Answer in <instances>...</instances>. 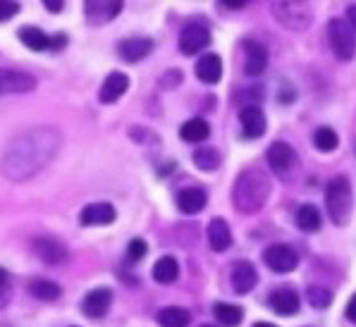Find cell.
Masks as SVG:
<instances>
[{
    "label": "cell",
    "instance_id": "1",
    "mask_svg": "<svg viewBox=\"0 0 356 327\" xmlns=\"http://www.w3.org/2000/svg\"><path fill=\"white\" fill-rule=\"evenodd\" d=\"M60 149V132L53 127H34L15 136L3 156V174L13 182L34 177L56 158Z\"/></svg>",
    "mask_w": 356,
    "mask_h": 327
},
{
    "label": "cell",
    "instance_id": "2",
    "mask_svg": "<svg viewBox=\"0 0 356 327\" xmlns=\"http://www.w3.org/2000/svg\"><path fill=\"white\" fill-rule=\"evenodd\" d=\"M270 196V179L259 167H249L234 182L232 201L239 212H259Z\"/></svg>",
    "mask_w": 356,
    "mask_h": 327
},
{
    "label": "cell",
    "instance_id": "3",
    "mask_svg": "<svg viewBox=\"0 0 356 327\" xmlns=\"http://www.w3.org/2000/svg\"><path fill=\"white\" fill-rule=\"evenodd\" d=\"M273 17L289 31H304L314 22L311 0H270Z\"/></svg>",
    "mask_w": 356,
    "mask_h": 327
},
{
    "label": "cell",
    "instance_id": "4",
    "mask_svg": "<svg viewBox=\"0 0 356 327\" xmlns=\"http://www.w3.org/2000/svg\"><path fill=\"white\" fill-rule=\"evenodd\" d=\"M325 208L335 225H344L352 215V184L347 177H332L325 187Z\"/></svg>",
    "mask_w": 356,
    "mask_h": 327
},
{
    "label": "cell",
    "instance_id": "5",
    "mask_svg": "<svg viewBox=\"0 0 356 327\" xmlns=\"http://www.w3.org/2000/svg\"><path fill=\"white\" fill-rule=\"evenodd\" d=\"M327 39H330L332 53L337 60L349 62L356 56V41H354V29L349 22L342 19H330L327 22Z\"/></svg>",
    "mask_w": 356,
    "mask_h": 327
},
{
    "label": "cell",
    "instance_id": "6",
    "mask_svg": "<svg viewBox=\"0 0 356 327\" xmlns=\"http://www.w3.org/2000/svg\"><path fill=\"white\" fill-rule=\"evenodd\" d=\"M263 260H266V265L273 272H280V275L292 272L299 265L297 251L292 246H287V244H273V246H268L263 251Z\"/></svg>",
    "mask_w": 356,
    "mask_h": 327
},
{
    "label": "cell",
    "instance_id": "7",
    "mask_svg": "<svg viewBox=\"0 0 356 327\" xmlns=\"http://www.w3.org/2000/svg\"><path fill=\"white\" fill-rule=\"evenodd\" d=\"M31 251L36 253L38 260H43L48 265H63L70 258L67 246L56 237H36L31 242Z\"/></svg>",
    "mask_w": 356,
    "mask_h": 327
},
{
    "label": "cell",
    "instance_id": "8",
    "mask_svg": "<svg viewBox=\"0 0 356 327\" xmlns=\"http://www.w3.org/2000/svg\"><path fill=\"white\" fill-rule=\"evenodd\" d=\"M208 43H211V31L201 22H191V24L182 29V34H179V51L184 56H196V53L204 51Z\"/></svg>",
    "mask_w": 356,
    "mask_h": 327
},
{
    "label": "cell",
    "instance_id": "9",
    "mask_svg": "<svg viewBox=\"0 0 356 327\" xmlns=\"http://www.w3.org/2000/svg\"><path fill=\"white\" fill-rule=\"evenodd\" d=\"M122 12V0H84L86 22L94 26L108 24Z\"/></svg>",
    "mask_w": 356,
    "mask_h": 327
},
{
    "label": "cell",
    "instance_id": "10",
    "mask_svg": "<svg viewBox=\"0 0 356 327\" xmlns=\"http://www.w3.org/2000/svg\"><path fill=\"white\" fill-rule=\"evenodd\" d=\"M266 158H268L270 170L275 174H287L294 167V162H297V153H294V149L289 144H284V141H275V144H270Z\"/></svg>",
    "mask_w": 356,
    "mask_h": 327
},
{
    "label": "cell",
    "instance_id": "11",
    "mask_svg": "<svg viewBox=\"0 0 356 327\" xmlns=\"http://www.w3.org/2000/svg\"><path fill=\"white\" fill-rule=\"evenodd\" d=\"M36 89V79L17 69H0V94H26Z\"/></svg>",
    "mask_w": 356,
    "mask_h": 327
},
{
    "label": "cell",
    "instance_id": "12",
    "mask_svg": "<svg viewBox=\"0 0 356 327\" xmlns=\"http://www.w3.org/2000/svg\"><path fill=\"white\" fill-rule=\"evenodd\" d=\"M111 303H113V292L106 287H101V289H94V292L86 294L84 301H81V310H84L89 318L98 320L111 310Z\"/></svg>",
    "mask_w": 356,
    "mask_h": 327
},
{
    "label": "cell",
    "instance_id": "13",
    "mask_svg": "<svg viewBox=\"0 0 356 327\" xmlns=\"http://www.w3.org/2000/svg\"><path fill=\"white\" fill-rule=\"evenodd\" d=\"M244 72L249 74V77H259V74L266 72L268 67V51L266 46L259 41H246L244 43Z\"/></svg>",
    "mask_w": 356,
    "mask_h": 327
},
{
    "label": "cell",
    "instance_id": "14",
    "mask_svg": "<svg viewBox=\"0 0 356 327\" xmlns=\"http://www.w3.org/2000/svg\"><path fill=\"white\" fill-rule=\"evenodd\" d=\"M268 303H270V308L275 310L277 315H294V313H299V308H301L299 294L289 287L275 289V292L268 296Z\"/></svg>",
    "mask_w": 356,
    "mask_h": 327
},
{
    "label": "cell",
    "instance_id": "15",
    "mask_svg": "<svg viewBox=\"0 0 356 327\" xmlns=\"http://www.w3.org/2000/svg\"><path fill=\"white\" fill-rule=\"evenodd\" d=\"M229 282H232V289L237 294H249L256 287V282H259V272H256V268L249 260H239V263H234Z\"/></svg>",
    "mask_w": 356,
    "mask_h": 327
},
{
    "label": "cell",
    "instance_id": "16",
    "mask_svg": "<svg viewBox=\"0 0 356 327\" xmlns=\"http://www.w3.org/2000/svg\"><path fill=\"white\" fill-rule=\"evenodd\" d=\"M239 122H242L244 136L246 139H259L266 134V115L259 106H246L239 112Z\"/></svg>",
    "mask_w": 356,
    "mask_h": 327
},
{
    "label": "cell",
    "instance_id": "17",
    "mask_svg": "<svg viewBox=\"0 0 356 327\" xmlns=\"http://www.w3.org/2000/svg\"><path fill=\"white\" fill-rule=\"evenodd\" d=\"M118 217V212L111 203H89L79 215V222L84 227H96V225H111Z\"/></svg>",
    "mask_w": 356,
    "mask_h": 327
},
{
    "label": "cell",
    "instance_id": "18",
    "mask_svg": "<svg viewBox=\"0 0 356 327\" xmlns=\"http://www.w3.org/2000/svg\"><path fill=\"white\" fill-rule=\"evenodd\" d=\"M208 244L216 253H222L232 246V232H229V225L222 217H213L208 222Z\"/></svg>",
    "mask_w": 356,
    "mask_h": 327
},
{
    "label": "cell",
    "instance_id": "19",
    "mask_svg": "<svg viewBox=\"0 0 356 327\" xmlns=\"http://www.w3.org/2000/svg\"><path fill=\"white\" fill-rule=\"evenodd\" d=\"M127 89H129V77H127V74L111 72L106 77V81H103L98 98H101V103H115V101H120V98H122V94Z\"/></svg>",
    "mask_w": 356,
    "mask_h": 327
},
{
    "label": "cell",
    "instance_id": "20",
    "mask_svg": "<svg viewBox=\"0 0 356 327\" xmlns=\"http://www.w3.org/2000/svg\"><path fill=\"white\" fill-rule=\"evenodd\" d=\"M206 201H208V194L204 192L201 187H189V189H182L177 194V208L187 215H196L206 208Z\"/></svg>",
    "mask_w": 356,
    "mask_h": 327
},
{
    "label": "cell",
    "instance_id": "21",
    "mask_svg": "<svg viewBox=\"0 0 356 327\" xmlns=\"http://www.w3.org/2000/svg\"><path fill=\"white\" fill-rule=\"evenodd\" d=\"M153 51V41L151 39H127L120 43L118 53L124 62H139Z\"/></svg>",
    "mask_w": 356,
    "mask_h": 327
},
{
    "label": "cell",
    "instance_id": "22",
    "mask_svg": "<svg viewBox=\"0 0 356 327\" xmlns=\"http://www.w3.org/2000/svg\"><path fill=\"white\" fill-rule=\"evenodd\" d=\"M196 77H199L204 84H218L222 77V62L216 53H208L196 62Z\"/></svg>",
    "mask_w": 356,
    "mask_h": 327
},
{
    "label": "cell",
    "instance_id": "23",
    "mask_svg": "<svg viewBox=\"0 0 356 327\" xmlns=\"http://www.w3.org/2000/svg\"><path fill=\"white\" fill-rule=\"evenodd\" d=\"M17 36L26 48H31V51H48L53 43L51 36H48L46 31L36 29V26H22L17 31Z\"/></svg>",
    "mask_w": 356,
    "mask_h": 327
},
{
    "label": "cell",
    "instance_id": "24",
    "mask_svg": "<svg viewBox=\"0 0 356 327\" xmlns=\"http://www.w3.org/2000/svg\"><path fill=\"white\" fill-rule=\"evenodd\" d=\"M177 277H179V265L172 255H163L161 260H156V265H153V280L158 285H172Z\"/></svg>",
    "mask_w": 356,
    "mask_h": 327
},
{
    "label": "cell",
    "instance_id": "25",
    "mask_svg": "<svg viewBox=\"0 0 356 327\" xmlns=\"http://www.w3.org/2000/svg\"><path fill=\"white\" fill-rule=\"evenodd\" d=\"M208 134H211V127H208V122L201 117L187 119V122L179 127V136H182L184 141H189V144H201V141L208 139Z\"/></svg>",
    "mask_w": 356,
    "mask_h": 327
},
{
    "label": "cell",
    "instance_id": "26",
    "mask_svg": "<svg viewBox=\"0 0 356 327\" xmlns=\"http://www.w3.org/2000/svg\"><path fill=\"white\" fill-rule=\"evenodd\" d=\"M297 227L304 232H318L321 230V210L314 203H304L297 210Z\"/></svg>",
    "mask_w": 356,
    "mask_h": 327
},
{
    "label": "cell",
    "instance_id": "27",
    "mask_svg": "<svg viewBox=\"0 0 356 327\" xmlns=\"http://www.w3.org/2000/svg\"><path fill=\"white\" fill-rule=\"evenodd\" d=\"M158 323H161V327H187L191 323V315L184 308L170 306L158 313Z\"/></svg>",
    "mask_w": 356,
    "mask_h": 327
},
{
    "label": "cell",
    "instance_id": "28",
    "mask_svg": "<svg viewBox=\"0 0 356 327\" xmlns=\"http://www.w3.org/2000/svg\"><path fill=\"white\" fill-rule=\"evenodd\" d=\"M213 313H216L218 323H222L225 327H237L244 320V310L234 306V303H216Z\"/></svg>",
    "mask_w": 356,
    "mask_h": 327
},
{
    "label": "cell",
    "instance_id": "29",
    "mask_svg": "<svg viewBox=\"0 0 356 327\" xmlns=\"http://www.w3.org/2000/svg\"><path fill=\"white\" fill-rule=\"evenodd\" d=\"M29 292L38 301H56V299H60V294H63V289L51 280H34L29 285Z\"/></svg>",
    "mask_w": 356,
    "mask_h": 327
},
{
    "label": "cell",
    "instance_id": "30",
    "mask_svg": "<svg viewBox=\"0 0 356 327\" xmlns=\"http://www.w3.org/2000/svg\"><path fill=\"white\" fill-rule=\"evenodd\" d=\"M339 144V136L335 129L330 127H318L314 134V146L318 151H323V153H330V151H335Z\"/></svg>",
    "mask_w": 356,
    "mask_h": 327
},
{
    "label": "cell",
    "instance_id": "31",
    "mask_svg": "<svg viewBox=\"0 0 356 327\" xmlns=\"http://www.w3.org/2000/svg\"><path fill=\"white\" fill-rule=\"evenodd\" d=\"M194 165L204 172H213L220 165V153L216 149H199L194 151Z\"/></svg>",
    "mask_w": 356,
    "mask_h": 327
},
{
    "label": "cell",
    "instance_id": "32",
    "mask_svg": "<svg viewBox=\"0 0 356 327\" xmlns=\"http://www.w3.org/2000/svg\"><path fill=\"white\" fill-rule=\"evenodd\" d=\"M306 296H309V303H311L314 308H327V306L332 303V292H330V289H325L323 285L309 287Z\"/></svg>",
    "mask_w": 356,
    "mask_h": 327
},
{
    "label": "cell",
    "instance_id": "33",
    "mask_svg": "<svg viewBox=\"0 0 356 327\" xmlns=\"http://www.w3.org/2000/svg\"><path fill=\"white\" fill-rule=\"evenodd\" d=\"M146 251H149V246H146L144 239H131L129 246H127V260L129 263H139V260L146 255Z\"/></svg>",
    "mask_w": 356,
    "mask_h": 327
},
{
    "label": "cell",
    "instance_id": "34",
    "mask_svg": "<svg viewBox=\"0 0 356 327\" xmlns=\"http://www.w3.org/2000/svg\"><path fill=\"white\" fill-rule=\"evenodd\" d=\"M10 289H13V287H10V275L0 268V310L10 303V294H13Z\"/></svg>",
    "mask_w": 356,
    "mask_h": 327
},
{
    "label": "cell",
    "instance_id": "35",
    "mask_svg": "<svg viewBox=\"0 0 356 327\" xmlns=\"http://www.w3.org/2000/svg\"><path fill=\"white\" fill-rule=\"evenodd\" d=\"M19 12V3L17 0H0V22L13 19Z\"/></svg>",
    "mask_w": 356,
    "mask_h": 327
},
{
    "label": "cell",
    "instance_id": "36",
    "mask_svg": "<svg viewBox=\"0 0 356 327\" xmlns=\"http://www.w3.org/2000/svg\"><path fill=\"white\" fill-rule=\"evenodd\" d=\"M344 315H347V320H352V323L356 325V294L352 299H349L347 303V310H344Z\"/></svg>",
    "mask_w": 356,
    "mask_h": 327
},
{
    "label": "cell",
    "instance_id": "37",
    "mask_svg": "<svg viewBox=\"0 0 356 327\" xmlns=\"http://www.w3.org/2000/svg\"><path fill=\"white\" fill-rule=\"evenodd\" d=\"M63 3L65 0H43V5H46L48 12H60V10H63Z\"/></svg>",
    "mask_w": 356,
    "mask_h": 327
},
{
    "label": "cell",
    "instance_id": "38",
    "mask_svg": "<svg viewBox=\"0 0 356 327\" xmlns=\"http://www.w3.org/2000/svg\"><path fill=\"white\" fill-rule=\"evenodd\" d=\"M246 3H249V0H220V5H225L229 10H242Z\"/></svg>",
    "mask_w": 356,
    "mask_h": 327
},
{
    "label": "cell",
    "instance_id": "39",
    "mask_svg": "<svg viewBox=\"0 0 356 327\" xmlns=\"http://www.w3.org/2000/svg\"><path fill=\"white\" fill-rule=\"evenodd\" d=\"M347 22L352 24V29L356 31V5H349V10H347Z\"/></svg>",
    "mask_w": 356,
    "mask_h": 327
},
{
    "label": "cell",
    "instance_id": "40",
    "mask_svg": "<svg viewBox=\"0 0 356 327\" xmlns=\"http://www.w3.org/2000/svg\"><path fill=\"white\" fill-rule=\"evenodd\" d=\"M254 327H277V325H270V323H256Z\"/></svg>",
    "mask_w": 356,
    "mask_h": 327
},
{
    "label": "cell",
    "instance_id": "41",
    "mask_svg": "<svg viewBox=\"0 0 356 327\" xmlns=\"http://www.w3.org/2000/svg\"><path fill=\"white\" fill-rule=\"evenodd\" d=\"M204 327H211V325H204Z\"/></svg>",
    "mask_w": 356,
    "mask_h": 327
}]
</instances>
